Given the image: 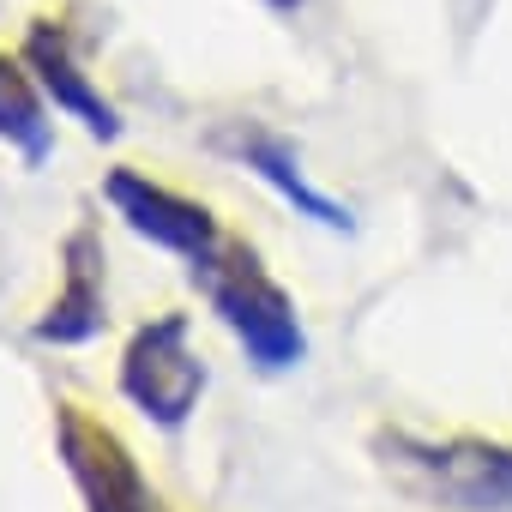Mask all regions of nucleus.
<instances>
[{"label":"nucleus","mask_w":512,"mask_h":512,"mask_svg":"<svg viewBox=\"0 0 512 512\" xmlns=\"http://www.w3.org/2000/svg\"><path fill=\"white\" fill-rule=\"evenodd\" d=\"M187 272L205 290L211 314L229 326V338L247 350V362L260 374H290V368L308 362V332H302V314H296L290 290L266 272V260L247 241L229 235L211 260H199Z\"/></svg>","instance_id":"1"},{"label":"nucleus","mask_w":512,"mask_h":512,"mask_svg":"<svg viewBox=\"0 0 512 512\" xmlns=\"http://www.w3.org/2000/svg\"><path fill=\"white\" fill-rule=\"evenodd\" d=\"M386 476L446 512H512V446L482 434L416 440V434H374Z\"/></svg>","instance_id":"2"},{"label":"nucleus","mask_w":512,"mask_h":512,"mask_svg":"<svg viewBox=\"0 0 512 512\" xmlns=\"http://www.w3.org/2000/svg\"><path fill=\"white\" fill-rule=\"evenodd\" d=\"M121 398L163 434H181L205 398V362L193 356V320L187 314H157L145 320L127 350H121Z\"/></svg>","instance_id":"3"},{"label":"nucleus","mask_w":512,"mask_h":512,"mask_svg":"<svg viewBox=\"0 0 512 512\" xmlns=\"http://www.w3.org/2000/svg\"><path fill=\"white\" fill-rule=\"evenodd\" d=\"M55 452L85 494V512H157V494L133 458V446L97 422L85 404H55Z\"/></svg>","instance_id":"4"},{"label":"nucleus","mask_w":512,"mask_h":512,"mask_svg":"<svg viewBox=\"0 0 512 512\" xmlns=\"http://www.w3.org/2000/svg\"><path fill=\"white\" fill-rule=\"evenodd\" d=\"M103 199L115 205V217H121L139 241L175 253V260H187V266L211 260V253L229 241L223 223L211 217V205H199V199H187V193H175V187L139 175V169H109Z\"/></svg>","instance_id":"5"},{"label":"nucleus","mask_w":512,"mask_h":512,"mask_svg":"<svg viewBox=\"0 0 512 512\" xmlns=\"http://www.w3.org/2000/svg\"><path fill=\"white\" fill-rule=\"evenodd\" d=\"M217 145H223L247 175H260L296 217H308V223H320V229H332V235H356V211L338 205L326 187L308 181V169H302V157H296V145H290L284 133H272V127H260V121H235V127L217 133Z\"/></svg>","instance_id":"6"},{"label":"nucleus","mask_w":512,"mask_h":512,"mask_svg":"<svg viewBox=\"0 0 512 512\" xmlns=\"http://www.w3.org/2000/svg\"><path fill=\"white\" fill-rule=\"evenodd\" d=\"M109 260H103V235L91 223H79L67 241H61V296L43 308V320L31 326L37 344H55V350H79L91 344L103 326H109Z\"/></svg>","instance_id":"7"},{"label":"nucleus","mask_w":512,"mask_h":512,"mask_svg":"<svg viewBox=\"0 0 512 512\" xmlns=\"http://www.w3.org/2000/svg\"><path fill=\"white\" fill-rule=\"evenodd\" d=\"M19 55H25V67L37 73V85L49 91V103H55L61 115H73L91 139H121V109L91 85V73H85L79 55H73V37H67L55 19H31Z\"/></svg>","instance_id":"8"},{"label":"nucleus","mask_w":512,"mask_h":512,"mask_svg":"<svg viewBox=\"0 0 512 512\" xmlns=\"http://www.w3.org/2000/svg\"><path fill=\"white\" fill-rule=\"evenodd\" d=\"M49 91L37 85V73L25 67V55L0 49V139L19 151L25 169H43L55 157V121H49Z\"/></svg>","instance_id":"9"},{"label":"nucleus","mask_w":512,"mask_h":512,"mask_svg":"<svg viewBox=\"0 0 512 512\" xmlns=\"http://www.w3.org/2000/svg\"><path fill=\"white\" fill-rule=\"evenodd\" d=\"M266 7H272V13H302L308 0H266Z\"/></svg>","instance_id":"10"}]
</instances>
